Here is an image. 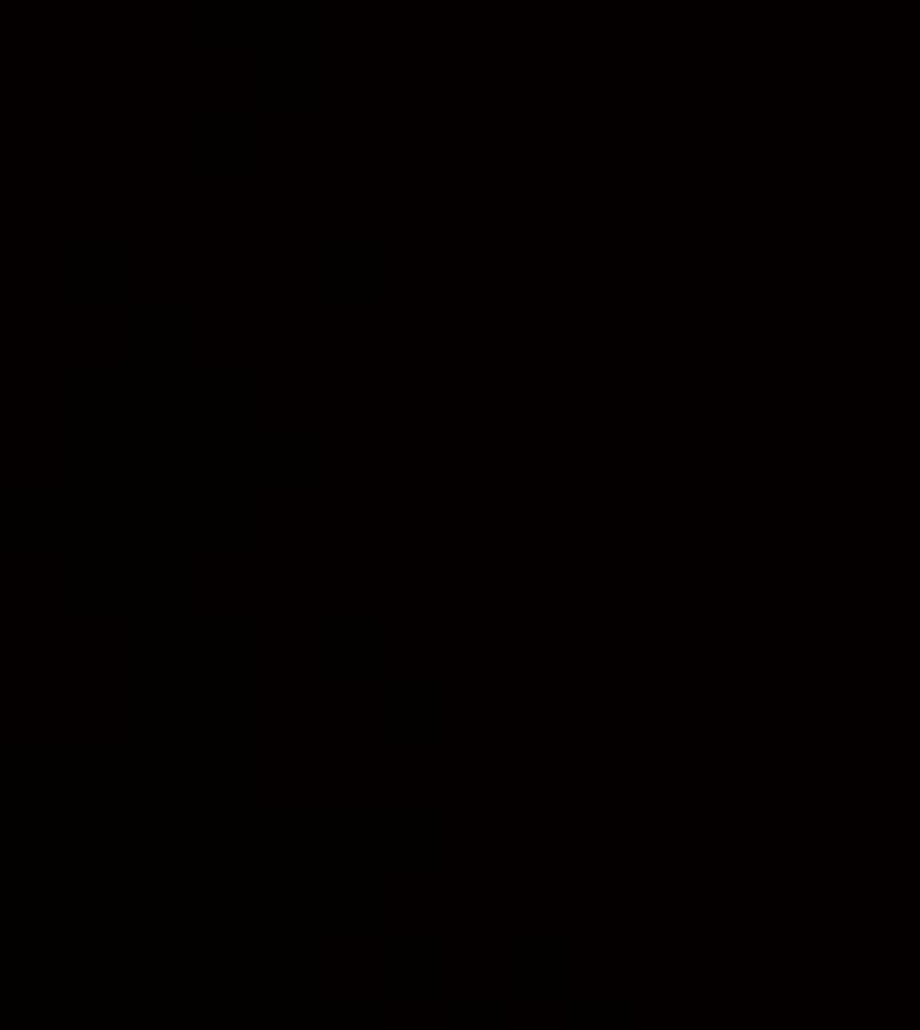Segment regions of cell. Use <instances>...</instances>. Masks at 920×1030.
Wrapping results in <instances>:
<instances>
[{
  "mask_svg": "<svg viewBox=\"0 0 920 1030\" xmlns=\"http://www.w3.org/2000/svg\"><path fill=\"white\" fill-rule=\"evenodd\" d=\"M448 990V939L428 931H393L381 939V995L440 999Z\"/></svg>",
  "mask_w": 920,
  "mask_h": 1030,
  "instance_id": "obj_1",
  "label": "cell"
},
{
  "mask_svg": "<svg viewBox=\"0 0 920 1030\" xmlns=\"http://www.w3.org/2000/svg\"><path fill=\"white\" fill-rule=\"evenodd\" d=\"M84 507L60 496H5V551H60L76 547Z\"/></svg>",
  "mask_w": 920,
  "mask_h": 1030,
  "instance_id": "obj_2",
  "label": "cell"
},
{
  "mask_svg": "<svg viewBox=\"0 0 920 1030\" xmlns=\"http://www.w3.org/2000/svg\"><path fill=\"white\" fill-rule=\"evenodd\" d=\"M381 741L385 745L445 741V685L440 682L381 685Z\"/></svg>",
  "mask_w": 920,
  "mask_h": 1030,
  "instance_id": "obj_3",
  "label": "cell"
},
{
  "mask_svg": "<svg viewBox=\"0 0 920 1030\" xmlns=\"http://www.w3.org/2000/svg\"><path fill=\"white\" fill-rule=\"evenodd\" d=\"M381 622L377 618H321L318 622V678L321 682H377Z\"/></svg>",
  "mask_w": 920,
  "mask_h": 1030,
  "instance_id": "obj_4",
  "label": "cell"
},
{
  "mask_svg": "<svg viewBox=\"0 0 920 1030\" xmlns=\"http://www.w3.org/2000/svg\"><path fill=\"white\" fill-rule=\"evenodd\" d=\"M508 995L512 999H567L572 990V944L567 936H512L508 939Z\"/></svg>",
  "mask_w": 920,
  "mask_h": 1030,
  "instance_id": "obj_5",
  "label": "cell"
},
{
  "mask_svg": "<svg viewBox=\"0 0 920 1030\" xmlns=\"http://www.w3.org/2000/svg\"><path fill=\"white\" fill-rule=\"evenodd\" d=\"M321 995H374L381 990V944L369 931H334L318 944Z\"/></svg>",
  "mask_w": 920,
  "mask_h": 1030,
  "instance_id": "obj_6",
  "label": "cell"
},
{
  "mask_svg": "<svg viewBox=\"0 0 920 1030\" xmlns=\"http://www.w3.org/2000/svg\"><path fill=\"white\" fill-rule=\"evenodd\" d=\"M374 852L389 856V868H440V848L428 840H440L437 812H374Z\"/></svg>",
  "mask_w": 920,
  "mask_h": 1030,
  "instance_id": "obj_7",
  "label": "cell"
},
{
  "mask_svg": "<svg viewBox=\"0 0 920 1030\" xmlns=\"http://www.w3.org/2000/svg\"><path fill=\"white\" fill-rule=\"evenodd\" d=\"M508 983V939L492 931H456L448 936V990L456 995H492Z\"/></svg>",
  "mask_w": 920,
  "mask_h": 1030,
  "instance_id": "obj_8",
  "label": "cell"
},
{
  "mask_svg": "<svg viewBox=\"0 0 920 1030\" xmlns=\"http://www.w3.org/2000/svg\"><path fill=\"white\" fill-rule=\"evenodd\" d=\"M448 1030H504L512 1026V1003L501 995H453L445 1003Z\"/></svg>",
  "mask_w": 920,
  "mask_h": 1030,
  "instance_id": "obj_9",
  "label": "cell"
},
{
  "mask_svg": "<svg viewBox=\"0 0 920 1030\" xmlns=\"http://www.w3.org/2000/svg\"><path fill=\"white\" fill-rule=\"evenodd\" d=\"M314 1026H381V1003L374 995H321V1003L310 1010Z\"/></svg>",
  "mask_w": 920,
  "mask_h": 1030,
  "instance_id": "obj_10",
  "label": "cell"
},
{
  "mask_svg": "<svg viewBox=\"0 0 920 1030\" xmlns=\"http://www.w3.org/2000/svg\"><path fill=\"white\" fill-rule=\"evenodd\" d=\"M381 1026L389 1030H437L445 1026V1003L440 999H385Z\"/></svg>",
  "mask_w": 920,
  "mask_h": 1030,
  "instance_id": "obj_11",
  "label": "cell"
},
{
  "mask_svg": "<svg viewBox=\"0 0 920 1030\" xmlns=\"http://www.w3.org/2000/svg\"><path fill=\"white\" fill-rule=\"evenodd\" d=\"M516 1030H564L572 1026V1007L564 999H512Z\"/></svg>",
  "mask_w": 920,
  "mask_h": 1030,
  "instance_id": "obj_12",
  "label": "cell"
},
{
  "mask_svg": "<svg viewBox=\"0 0 920 1030\" xmlns=\"http://www.w3.org/2000/svg\"><path fill=\"white\" fill-rule=\"evenodd\" d=\"M631 1007L627 1003H600V999H583V1003L572 1007V1026H615V1023H631Z\"/></svg>",
  "mask_w": 920,
  "mask_h": 1030,
  "instance_id": "obj_13",
  "label": "cell"
}]
</instances>
